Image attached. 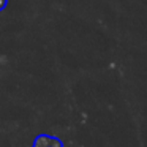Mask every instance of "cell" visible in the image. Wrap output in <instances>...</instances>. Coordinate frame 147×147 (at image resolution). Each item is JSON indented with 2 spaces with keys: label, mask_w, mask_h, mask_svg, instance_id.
I'll list each match as a JSON object with an SVG mask.
<instances>
[{
  "label": "cell",
  "mask_w": 147,
  "mask_h": 147,
  "mask_svg": "<svg viewBox=\"0 0 147 147\" xmlns=\"http://www.w3.org/2000/svg\"><path fill=\"white\" fill-rule=\"evenodd\" d=\"M60 142L54 138H48V136H40L35 141V147H59Z\"/></svg>",
  "instance_id": "cell-1"
},
{
  "label": "cell",
  "mask_w": 147,
  "mask_h": 147,
  "mask_svg": "<svg viewBox=\"0 0 147 147\" xmlns=\"http://www.w3.org/2000/svg\"><path fill=\"white\" fill-rule=\"evenodd\" d=\"M3 5H5V0H0V8L3 7Z\"/></svg>",
  "instance_id": "cell-2"
}]
</instances>
